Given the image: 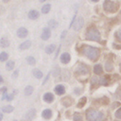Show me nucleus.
Segmentation results:
<instances>
[{
	"mask_svg": "<svg viewBox=\"0 0 121 121\" xmlns=\"http://www.w3.org/2000/svg\"><path fill=\"white\" fill-rule=\"evenodd\" d=\"M55 92H56L57 95H63L65 93V89H64V87L62 85L60 84V85H57L55 87Z\"/></svg>",
	"mask_w": 121,
	"mask_h": 121,
	"instance_id": "nucleus-10",
	"label": "nucleus"
},
{
	"mask_svg": "<svg viewBox=\"0 0 121 121\" xmlns=\"http://www.w3.org/2000/svg\"><path fill=\"white\" fill-rule=\"evenodd\" d=\"M83 52H84V54L89 59H91L93 60H96L97 57H98V55H99V50L97 48L93 47V46H88V45H86V46L83 47Z\"/></svg>",
	"mask_w": 121,
	"mask_h": 121,
	"instance_id": "nucleus-2",
	"label": "nucleus"
},
{
	"mask_svg": "<svg viewBox=\"0 0 121 121\" xmlns=\"http://www.w3.org/2000/svg\"><path fill=\"white\" fill-rule=\"evenodd\" d=\"M50 36H51V31H50V29L49 28H44L43 30V32H42V39L43 40V41H46V40H48L49 38H50Z\"/></svg>",
	"mask_w": 121,
	"mask_h": 121,
	"instance_id": "nucleus-7",
	"label": "nucleus"
},
{
	"mask_svg": "<svg viewBox=\"0 0 121 121\" xmlns=\"http://www.w3.org/2000/svg\"><path fill=\"white\" fill-rule=\"evenodd\" d=\"M50 8H51V6H50L49 4L44 5V6L42 8V12H43V13H47V12H49Z\"/></svg>",
	"mask_w": 121,
	"mask_h": 121,
	"instance_id": "nucleus-22",
	"label": "nucleus"
},
{
	"mask_svg": "<svg viewBox=\"0 0 121 121\" xmlns=\"http://www.w3.org/2000/svg\"><path fill=\"white\" fill-rule=\"evenodd\" d=\"M86 118L88 121H101L103 119V114L95 109H89L86 112Z\"/></svg>",
	"mask_w": 121,
	"mask_h": 121,
	"instance_id": "nucleus-1",
	"label": "nucleus"
},
{
	"mask_svg": "<svg viewBox=\"0 0 121 121\" xmlns=\"http://www.w3.org/2000/svg\"><path fill=\"white\" fill-rule=\"evenodd\" d=\"M17 74H18V71H15V72H14V74H13V77H14V78H16V77H17Z\"/></svg>",
	"mask_w": 121,
	"mask_h": 121,
	"instance_id": "nucleus-33",
	"label": "nucleus"
},
{
	"mask_svg": "<svg viewBox=\"0 0 121 121\" xmlns=\"http://www.w3.org/2000/svg\"><path fill=\"white\" fill-rule=\"evenodd\" d=\"M54 49H55V45H54V44H49V45L45 48V52H46L47 54H51V53L54 51Z\"/></svg>",
	"mask_w": 121,
	"mask_h": 121,
	"instance_id": "nucleus-20",
	"label": "nucleus"
},
{
	"mask_svg": "<svg viewBox=\"0 0 121 121\" xmlns=\"http://www.w3.org/2000/svg\"><path fill=\"white\" fill-rule=\"evenodd\" d=\"M42 115H43V118H45V119H49V118L52 116V112H51L49 109H46V110H44V111L43 112Z\"/></svg>",
	"mask_w": 121,
	"mask_h": 121,
	"instance_id": "nucleus-14",
	"label": "nucleus"
},
{
	"mask_svg": "<svg viewBox=\"0 0 121 121\" xmlns=\"http://www.w3.org/2000/svg\"><path fill=\"white\" fill-rule=\"evenodd\" d=\"M116 37H117L119 40H121V28L117 31V33H116Z\"/></svg>",
	"mask_w": 121,
	"mask_h": 121,
	"instance_id": "nucleus-30",
	"label": "nucleus"
},
{
	"mask_svg": "<svg viewBox=\"0 0 121 121\" xmlns=\"http://www.w3.org/2000/svg\"><path fill=\"white\" fill-rule=\"evenodd\" d=\"M104 8L108 11H112L113 10V3L110 0H106L104 2Z\"/></svg>",
	"mask_w": 121,
	"mask_h": 121,
	"instance_id": "nucleus-8",
	"label": "nucleus"
},
{
	"mask_svg": "<svg viewBox=\"0 0 121 121\" xmlns=\"http://www.w3.org/2000/svg\"><path fill=\"white\" fill-rule=\"evenodd\" d=\"M70 55L68 54V53H63L61 56H60V60H61V62H63V63H67V62H69V60H70Z\"/></svg>",
	"mask_w": 121,
	"mask_h": 121,
	"instance_id": "nucleus-13",
	"label": "nucleus"
},
{
	"mask_svg": "<svg viewBox=\"0 0 121 121\" xmlns=\"http://www.w3.org/2000/svg\"><path fill=\"white\" fill-rule=\"evenodd\" d=\"M115 117L116 118H121V109L117 110L116 112H115Z\"/></svg>",
	"mask_w": 121,
	"mask_h": 121,
	"instance_id": "nucleus-28",
	"label": "nucleus"
},
{
	"mask_svg": "<svg viewBox=\"0 0 121 121\" xmlns=\"http://www.w3.org/2000/svg\"><path fill=\"white\" fill-rule=\"evenodd\" d=\"M35 115H36V110H35V109H30L29 111L26 112L25 117H26V119L27 121H31V120L35 117Z\"/></svg>",
	"mask_w": 121,
	"mask_h": 121,
	"instance_id": "nucleus-5",
	"label": "nucleus"
},
{
	"mask_svg": "<svg viewBox=\"0 0 121 121\" xmlns=\"http://www.w3.org/2000/svg\"><path fill=\"white\" fill-rule=\"evenodd\" d=\"M73 24H74V28H75V30H79V29L83 26V24H84L83 18H82V17H78V18L77 19L76 23H73Z\"/></svg>",
	"mask_w": 121,
	"mask_h": 121,
	"instance_id": "nucleus-4",
	"label": "nucleus"
},
{
	"mask_svg": "<svg viewBox=\"0 0 121 121\" xmlns=\"http://www.w3.org/2000/svg\"><path fill=\"white\" fill-rule=\"evenodd\" d=\"M7 93V87H3L0 89V94H6Z\"/></svg>",
	"mask_w": 121,
	"mask_h": 121,
	"instance_id": "nucleus-29",
	"label": "nucleus"
},
{
	"mask_svg": "<svg viewBox=\"0 0 121 121\" xmlns=\"http://www.w3.org/2000/svg\"><path fill=\"white\" fill-rule=\"evenodd\" d=\"M66 33H67V31H66V30H64V31L61 33V35H60V39H63V38H64V36L66 35Z\"/></svg>",
	"mask_w": 121,
	"mask_h": 121,
	"instance_id": "nucleus-31",
	"label": "nucleus"
},
{
	"mask_svg": "<svg viewBox=\"0 0 121 121\" xmlns=\"http://www.w3.org/2000/svg\"><path fill=\"white\" fill-rule=\"evenodd\" d=\"M59 71H60V70H59V69H57V70H56V72H55V73H53V75H55V76H58V73H59Z\"/></svg>",
	"mask_w": 121,
	"mask_h": 121,
	"instance_id": "nucleus-32",
	"label": "nucleus"
},
{
	"mask_svg": "<svg viewBox=\"0 0 121 121\" xmlns=\"http://www.w3.org/2000/svg\"><path fill=\"white\" fill-rule=\"evenodd\" d=\"M2 119H3V113L0 112V121H2Z\"/></svg>",
	"mask_w": 121,
	"mask_h": 121,
	"instance_id": "nucleus-34",
	"label": "nucleus"
},
{
	"mask_svg": "<svg viewBox=\"0 0 121 121\" xmlns=\"http://www.w3.org/2000/svg\"><path fill=\"white\" fill-rule=\"evenodd\" d=\"M41 2H44V1H46V0H40Z\"/></svg>",
	"mask_w": 121,
	"mask_h": 121,
	"instance_id": "nucleus-37",
	"label": "nucleus"
},
{
	"mask_svg": "<svg viewBox=\"0 0 121 121\" xmlns=\"http://www.w3.org/2000/svg\"><path fill=\"white\" fill-rule=\"evenodd\" d=\"M43 100L48 102V103H50V102H52L54 100V95L51 93H46V94L43 95Z\"/></svg>",
	"mask_w": 121,
	"mask_h": 121,
	"instance_id": "nucleus-9",
	"label": "nucleus"
},
{
	"mask_svg": "<svg viewBox=\"0 0 121 121\" xmlns=\"http://www.w3.org/2000/svg\"><path fill=\"white\" fill-rule=\"evenodd\" d=\"M33 75H34V77L37 78H43V73H42V71H40L39 69H34V70H33Z\"/></svg>",
	"mask_w": 121,
	"mask_h": 121,
	"instance_id": "nucleus-16",
	"label": "nucleus"
},
{
	"mask_svg": "<svg viewBox=\"0 0 121 121\" xmlns=\"http://www.w3.org/2000/svg\"><path fill=\"white\" fill-rule=\"evenodd\" d=\"M86 37H87V39L92 40V41H98L100 38V34L95 27H91L88 29V31L86 33Z\"/></svg>",
	"mask_w": 121,
	"mask_h": 121,
	"instance_id": "nucleus-3",
	"label": "nucleus"
},
{
	"mask_svg": "<svg viewBox=\"0 0 121 121\" xmlns=\"http://www.w3.org/2000/svg\"><path fill=\"white\" fill-rule=\"evenodd\" d=\"M92 1H94V2H96V1H98V0H92Z\"/></svg>",
	"mask_w": 121,
	"mask_h": 121,
	"instance_id": "nucleus-38",
	"label": "nucleus"
},
{
	"mask_svg": "<svg viewBox=\"0 0 121 121\" xmlns=\"http://www.w3.org/2000/svg\"><path fill=\"white\" fill-rule=\"evenodd\" d=\"M26 61H27V63H28V64H30V65H34V64L36 63L35 59H34L33 57H30V56L26 58Z\"/></svg>",
	"mask_w": 121,
	"mask_h": 121,
	"instance_id": "nucleus-24",
	"label": "nucleus"
},
{
	"mask_svg": "<svg viewBox=\"0 0 121 121\" xmlns=\"http://www.w3.org/2000/svg\"><path fill=\"white\" fill-rule=\"evenodd\" d=\"M74 120L75 121H82V117L78 112H76L74 115Z\"/></svg>",
	"mask_w": 121,
	"mask_h": 121,
	"instance_id": "nucleus-26",
	"label": "nucleus"
},
{
	"mask_svg": "<svg viewBox=\"0 0 121 121\" xmlns=\"http://www.w3.org/2000/svg\"><path fill=\"white\" fill-rule=\"evenodd\" d=\"M48 26H49L50 27H52V28H55V27H57L58 24H57L56 21H54V20H50V21L48 22Z\"/></svg>",
	"mask_w": 121,
	"mask_h": 121,
	"instance_id": "nucleus-25",
	"label": "nucleus"
},
{
	"mask_svg": "<svg viewBox=\"0 0 121 121\" xmlns=\"http://www.w3.org/2000/svg\"><path fill=\"white\" fill-rule=\"evenodd\" d=\"M3 2H9V0H3Z\"/></svg>",
	"mask_w": 121,
	"mask_h": 121,
	"instance_id": "nucleus-36",
	"label": "nucleus"
},
{
	"mask_svg": "<svg viewBox=\"0 0 121 121\" xmlns=\"http://www.w3.org/2000/svg\"><path fill=\"white\" fill-rule=\"evenodd\" d=\"M39 17V12L37 11V10H30L29 12H28V18L29 19H32V20H35V19H37Z\"/></svg>",
	"mask_w": 121,
	"mask_h": 121,
	"instance_id": "nucleus-11",
	"label": "nucleus"
},
{
	"mask_svg": "<svg viewBox=\"0 0 121 121\" xmlns=\"http://www.w3.org/2000/svg\"><path fill=\"white\" fill-rule=\"evenodd\" d=\"M30 45H31V42H30V41H26V42H24L23 43H21V44L19 45V48H20L21 50H25V49L29 48Z\"/></svg>",
	"mask_w": 121,
	"mask_h": 121,
	"instance_id": "nucleus-12",
	"label": "nucleus"
},
{
	"mask_svg": "<svg viewBox=\"0 0 121 121\" xmlns=\"http://www.w3.org/2000/svg\"><path fill=\"white\" fill-rule=\"evenodd\" d=\"M94 71H95V73L96 75H100V74L102 73V67H101V65L96 64V65L95 66V68H94Z\"/></svg>",
	"mask_w": 121,
	"mask_h": 121,
	"instance_id": "nucleus-19",
	"label": "nucleus"
},
{
	"mask_svg": "<svg viewBox=\"0 0 121 121\" xmlns=\"http://www.w3.org/2000/svg\"><path fill=\"white\" fill-rule=\"evenodd\" d=\"M13 121H17V120H13Z\"/></svg>",
	"mask_w": 121,
	"mask_h": 121,
	"instance_id": "nucleus-39",
	"label": "nucleus"
},
{
	"mask_svg": "<svg viewBox=\"0 0 121 121\" xmlns=\"http://www.w3.org/2000/svg\"><path fill=\"white\" fill-rule=\"evenodd\" d=\"M27 34H28V31H27V29L25 28V27H20V28L17 30V35H18L19 38H25V37L27 36Z\"/></svg>",
	"mask_w": 121,
	"mask_h": 121,
	"instance_id": "nucleus-6",
	"label": "nucleus"
},
{
	"mask_svg": "<svg viewBox=\"0 0 121 121\" xmlns=\"http://www.w3.org/2000/svg\"><path fill=\"white\" fill-rule=\"evenodd\" d=\"M8 57H9V55H8L7 52H1V53H0V60H1V61L7 60H8Z\"/></svg>",
	"mask_w": 121,
	"mask_h": 121,
	"instance_id": "nucleus-21",
	"label": "nucleus"
},
{
	"mask_svg": "<svg viewBox=\"0 0 121 121\" xmlns=\"http://www.w3.org/2000/svg\"><path fill=\"white\" fill-rule=\"evenodd\" d=\"M13 67H14V61L13 60H9V61H8V63H7V65H6V68H7V70H12L13 69Z\"/></svg>",
	"mask_w": 121,
	"mask_h": 121,
	"instance_id": "nucleus-23",
	"label": "nucleus"
},
{
	"mask_svg": "<svg viewBox=\"0 0 121 121\" xmlns=\"http://www.w3.org/2000/svg\"><path fill=\"white\" fill-rule=\"evenodd\" d=\"M9 45V41L7 38H1L0 39V46L1 47H8Z\"/></svg>",
	"mask_w": 121,
	"mask_h": 121,
	"instance_id": "nucleus-15",
	"label": "nucleus"
},
{
	"mask_svg": "<svg viewBox=\"0 0 121 121\" xmlns=\"http://www.w3.org/2000/svg\"><path fill=\"white\" fill-rule=\"evenodd\" d=\"M85 102H86V98H85V97H82V98L79 100V102H78V108L82 107V106L85 104Z\"/></svg>",
	"mask_w": 121,
	"mask_h": 121,
	"instance_id": "nucleus-27",
	"label": "nucleus"
},
{
	"mask_svg": "<svg viewBox=\"0 0 121 121\" xmlns=\"http://www.w3.org/2000/svg\"><path fill=\"white\" fill-rule=\"evenodd\" d=\"M2 111H3L4 112H7V113L11 112L13 111V107H12V106H10V105H8V106L3 107V108H2Z\"/></svg>",
	"mask_w": 121,
	"mask_h": 121,
	"instance_id": "nucleus-18",
	"label": "nucleus"
},
{
	"mask_svg": "<svg viewBox=\"0 0 121 121\" xmlns=\"http://www.w3.org/2000/svg\"><path fill=\"white\" fill-rule=\"evenodd\" d=\"M33 93V87L32 86H26V88H25V95H30L31 94Z\"/></svg>",
	"mask_w": 121,
	"mask_h": 121,
	"instance_id": "nucleus-17",
	"label": "nucleus"
},
{
	"mask_svg": "<svg viewBox=\"0 0 121 121\" xmlns=\"http://www.w3.org/2000/svg\"><path fill=\"white\" fill-rule=\"evenodd\" d=\"M2 82H3V78H2L1 76H0V84H1Z\"/></svg>",
	"mask_w": 121,
	"mask_h": 121,
	"instance_id": "nucleus-35",
	"label": "nucleus"
}]
</instances>
